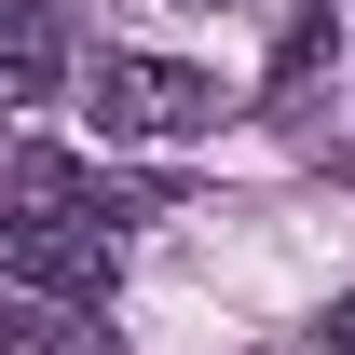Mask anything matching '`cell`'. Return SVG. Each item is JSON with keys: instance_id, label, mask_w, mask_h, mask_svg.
Masks as SVG:
<instances>
[{"instance_id": "6", "label": "cell", "mask_w": 355, "mask_h": 355, "mask_svg": "<svg viewBox=\"0 0 355 355\" xmlns=\"http://www.w3.org/2000/svg\"><path fill=\"white\" fill-rule=\"evenodd\" d=\"M314 355H355V287L328 301V328H314Z\"/></svg>"}, {"instance_id": "5", "label": "cell", "mask_w": 355, "mask_h": 355, "mask_svg": "<svg viewBox=\"0 0 355 355\" xmlns=\"http://www.w3.org/2000/svg\"><path fill=\"white\" fill-rule=\"evenodd\" d=\"M314 69H328V14H301V28H287V42H273V96H301Z\"/></svg>"}, {"instance_id": "3", "label": "cell", "mask_w": 355, "mask_h": 355, "mask_svg": "<svg viewBox=\"0 0 355 355\" xmlns=\"http://www.w3.org/2000/svg\"><path fill=\"white\" fill-rule=\"evenodd\" d=\"M0 55H14V110H55V83H69V28H55V0H0Z\"/></svg>"}, {"instance_id": "2", "label": "cell", "mask_w": 355, "mask_h": 355, "mask_svg": "<svg viewBox=\"0 0 355 355\" xmlns=\"http://www.w3.org/2000/svg\"><path fill=\"white\" fill-rule=\"evenodd\" d=\"M0 273H14L28 301H110L123 246H110V219H14L0 232Z\"/></svg>"}, {"instance_id": "1", "label": "cell", "mask_w": 355, "mask_h": 355, "mask_svg": "<svg viewBox=\"0 0 355 355\" xmlns=\"http://www.w3.org/2000/svg\"><path fill=\"white\" fill-rule=\"evenodd\" d=\"M219 123V83L178 69V55H96V137L123 150H178V137Z\"/></svg>"}, {"instance_id": "4", "label": "cell", "mask_w": 355, "mask_h": 355, "mask_svg": "<svg viewBox=\"0 0 355 355\" xmlns=\"http://www.w3.org/2000/svg\"><path fill=\"white\" fill-rule=\"evenodd\" d=\"M14 355H83V301H28L14 287V328H0Z\"/></svg>"}]
</instances>
